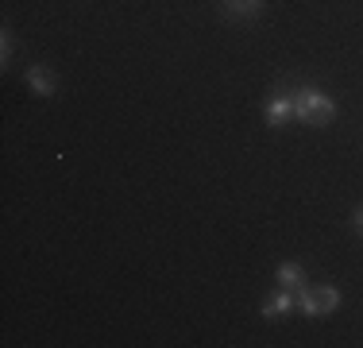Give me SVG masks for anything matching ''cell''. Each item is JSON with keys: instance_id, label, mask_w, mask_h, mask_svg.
Segmentation results:
<instances>
[{"instance_id": "cell-1", "label": "cell", "mask_w": 363, "mask_h": 348, "mask_svg": "<svg viewBox=\"0 0 363 348\" xmlns=\"http://www.w3.org/2000/svg\"><path fill=\"white\" fill-rule=\"evenodd\" d=\"M294 116H298L301 124L321 128L336 116V101L328 97V93H321L317 85H301V89H294Z\"/></svg>"}, {"instance_id": "cell-2", "label": "cell", "mask_w": 363, "mask_h": 348, "mask_svg": "<svg viewBox=\"0 0 363 348\" xmlns=\"http://www.w3.org/2000/svg\"><path fill=\"white\" fill-rule=\"evenodd\" d=\"M294 298H298V310L306 317H325V313H333L340 306V290L336 286H317V290L301 286V290H294Z\"/></svg>"}, {"instance_id": "cell-3", "label": "cell", "mask_w": 363, "mask_h": 348, "mask_svg": "<svg viewBox=\"0 0 363 348\" xmlns=\"http://www.w3.org/2000/svg\"><path fill=\"white\" fill-rule=\"evenodd\" d=\"M263 116L271 128H286L294 120V89H274L263 104Z\"/></svg>"}, {"instance_id": "cell-4", "label": "cell", "mask_w": 363, "mask_h": 348, "mask_svg": "<svg viewBox=\"0 0 363 348\" xmlns=\"http://www.w3.org/2000/svg\"><path fill=\"white\" fill-rule=\"evenodd\" d=\"M290 310H298L294 290H279V294H271V298L263 302V317H267V321H271V317H286Z\"/></svg>"}, {"instance_id": "cell-5", "label": "cell", "mask_w": 363, "mask_h": 348, "mask_svg": "<svg viewBox=\"0 0 363 348\" xmlns=\"http://www.w3.org/2000/svg\"><path fill=\"white\" fill-rule=\"evenodd\" d=\"M28 85H31V93H39V97H50V93L58 89V77L50 74L47 66H31L28 70Z\"/></svg>"}, {"instance_id": "cell-6", "label": "cell", "mask_w": 363, "mask_h": 348, "mask_svg": "<svg viewBox=\"0 0 363 348\" xmlns=\"http://www.w3.org/2000/svg\"><path fill=\"white\" fill-rule=\"evenodd\" d=\"M279 283L286 286V290H301V286H306V271H301V263H282L279 267Z\"/></svg>"}, {"instance_id": "cell-7", "label": "cell", "mask_w": 363, "mask_h": 348, "mask_svg": "<svg viewBox=\"0 0 363 348\" xmlns=\"http://www.w3.org/2000/svg\"><path fill=\"white\" fill-rule=\"evenodd\" d=\"M259 8H263V0H224V12L240 16V20H252V16H259Z\"/></svg>"}, {"instance_id": "cell-8", "label": "cell", "mask_w": 363, "mask_h": 348, "mask_svg": "<svg viewBox=\"0 0 363 348\" xmlns=\"http://www.w3.org/2000/svg\"><path fill=\"white\" fill-rule=\"evenodd\" d=\"M0 58H4V62L12 58V35L8 31H4V39H0Z\"/></svg>"}, {"instance_id": "cell-9", "label": "cell", "mask_w": 363, "mask_h": 348, "mask_svg": "<svg viewBox=\"0 0 363 348\" xmlns=\"http://www.w3.org/2000/svg\"><path fill=\"white\" fill-rule=\"evenodd\" d=\"M352 221H356V229H359V236H363V209H356V217H352Z\"/></svg>"}]
</instances>
